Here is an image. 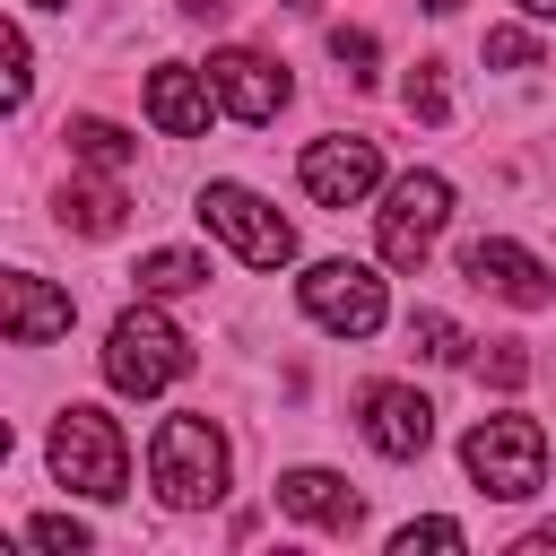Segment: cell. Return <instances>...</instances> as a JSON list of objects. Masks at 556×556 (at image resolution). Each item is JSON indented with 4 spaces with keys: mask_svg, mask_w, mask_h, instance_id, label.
Returning a JSON list of instances; mask_svg holds the SVG:
<instances>
[{
    "mask_svg": "<svg viewBox=\"0 0 556 556\" xmlns=\"http://www.w3.org/2000/svg\"><path fill=\"white\" fill-rule=\"evenodd\" d=\"M226 469H235V452H226V434H217L200 408L156 417V434H148V478H156V495H165L174 513H208V504L226 495Z\"/></svg>",
    "mask_w": 556,
    "mask_h": 556,
    "instance_id": "cell-1",
    "label": "cell"
},
{
    "mask_svg": "<svg viewBox=\"0 0 556 556\" xmlns=\"http://www.w3.org/2000/svg\"><path fill=\"white\" fill-rule=\"evenodd\" d=\"M191 374V339L156 313V295H139L113 330H104V382L122 391V400H156V391H174Z\"/></svg>",
    "mask_w": 556,
    "mask_h": 556,
    "instance_id": "cell-2",
    "label": "cell"
},
{
    "mask_svg": "<svg viewBox=\"0 0 556 556\" xmlns=\"http://www.w3.org/2000/svg\"><path fill=\"white\" fill-rule=\"evenodd\" d=\"M52 478L70 486V495H87V504H113L122 486H130V443H122V426L96 408V400H70L61 417H52Z\"/></svg>",
    "mask_w": 556,
    "mask_h": 556,
    "instance_id": "cell-3",
    "label": "cell"
},
{
    "mask_svg": "<svg viewBox=\"0 0 556 556\" xmlns=\"http://www.w3.org/2000/svg\"><path fill=\"white\" fill-rule=\"evenodd\" d=\"M460 469H469L478 495H495V504L539 495V478H547V434H539V417H521V408L478 417V426L460 434Z\"/></svg>",
    "mask_w": 556,
    "mask_h": 556,
    "instance_id": "cell-4",
    "label": "cell"
},
{
    "mask_svg": "<svg viewBox=\"0 0 556 556\" xmlns=\"http://www.w3.org/2000/svg\"><path fill=\"white\" fill-rule=\"evenodd\" d=\"M443 226H452V182H443L434 165L382 182V217H374L382 269H426V252L443 243Z\"/></svg>",
    "mask_w": 556,
    "mask_h": 556,
    "instance_id": "cell-5",
    "label": "cell"
},
{
    "mask_svg": "<svg viewBox=\"0 0 556 556\" xmlns=\"http://www.w3.org/2000/svg\"><path fill=\"white\" fill-rule=\"evenodd\" d=\"M200 226H208L243 269H287V261H295V226H287L252 182H208V191H200Z\"/></svg>",
    "mask_w": 556,
    "mask_h": 556,
    "instance_id": "cell-6",
    "label": "cell"
},
{
    "mask_svg": "<svg viewBox=\"0 0 556 556\" xmlns=\"http://www.w3.org/2000/svg\"><path fill=\"white\" fill-rule=\"evenodd\" d=\"M295 304H304L313 330H330V339H374L382 313H391L382 269H365V261H313V269L295 278Z\"/></svg>",
    "mask_w": 556,
    "mask_h": 556,
    "instance_id": "cell-7",
    "label": "cell"
},
{
    "mask_svg": "<svg viewBox=\"0 0 556 556\" xmlns=\"http://www.w3.org/2000/svg\"><path fill=\"white\" fill-rule=\"evenodd\" d=\"M208 87H217V104L235 113V122H278L287 113V96H295V78L269 61V52H252V43H226V52H208Z\"/></svg>",
    "mask_w": 556,
    "mask_h": 556,
    "instance_id": "cell-8",
    "label": "cell"
},
{
    "mask_svg": "<svg viewBox=\"0 0 556 556\" xmlns=\"http://www.w3.org/2000/svg\"><path fill=\"white\" fill-rule=\"evenodd\" d=\"M304 191H313L321 208H356V200H374V191H382V148L356 139V130L313 139V148H304Z\"/></svg>",
    "mask_w": 556,
    "mask_h": 556,
    "instance_id": "cell-9",
    "label": "cell"
},
{
    "mask_svg": "<svg viewBox=\"0 0 556 556\" xmlns=\"http://www.w3.org/2000/svg\"><path fill=\"white\" fill-rule=\"evenodd\" d=\"M460 278H469V287H486V295H504V304H521V313L556 304L547 261H539V252H521L513 235H478V243L460 252Z\"/></svg>",
    "mask_w": 556,
    "mask_h": 556,
    "instance_id": "cell-10",
    "label": "cell"
},
{
    "mask_svg": "<svg viewBox=\"0 0 556 556\" xmlns=\"http://www.w3.org/2000/svg\"><path fill=\"white\" fill-rule=\"evenodd\" d=\"M356 417H365V443H374L382 460H417V452L434 443V400L408 391V382H374V391L356 400Z\"/></svg>",
    "mask_w": 556,
    "mask_h": 556,
    "instance_id": "cell-11",
    "label": "cell"
},
{
    "mask_svg": "<svg viewBox=\"0 0 556 556\" xmlns=\"http://www.w3.org/2000/svg\"><path fill=\"white\" fill-rule=\"evenodd\" d=\"M217 113H226V104H217L208 70H191V61H156V70H148V122H156L165 139H200Z\"/></svg>",
    "mask_w": 556,
    "mask_h": 556,
    "instance_id": "cell-12",
    "label": "cell"
},
{
    "mask_svg": "<svg viewBox=\"0 0 556 556\" xmlns=\"http://www.w3.org/2000/svg\"><path fill=\"white\" fill-rule=\"evenodd\" d=\"M70 295L52 287V278H35V269H9L0 278V330L17 339V348H43V339H70Z\"/></svg>",
    "mask_w": 556,
    "mask_h": 556,
    "instance_id": "cell-13",
    "label": "cell"
},
{
    "mask_svg": "<svg viewBox=\"0 0 556 556\" xmlns=\"http://www.w3.org/2000/svg\"><path fill=\"white\" fill-rule=\"evenodd\" d=\"M278 513H295V521H313V530H356V486L339 478V469H287L278 478Z\"/></svg>",
    "mask_w": 556,
    "mask_h": 556,
    "instance_id": "cell-14",
    "label": "cell"
},
{
    "mask_svg": "<svg viewBox=\"0 0 556 556\" xmlns=\"http://www.w3.org/2000/svg\"><path fill=\"white\" fill-rule=\"evenodd\" d=\"M122 208H130V200H122V182H113L104 165H87V182L61 191V217H70L78 235H122Z\"/></svg>",
    "mask_w": 556,
    "mask_h": 556,
    "instance_id": "cell-15",
    "label": "cell"
},
{
    "mask_svg": "<svg viewBox=\"0 0 556 556\" xmlns=\"http://www.w3.org/2000/svg\"><path fill=\"white\" fill-rule=\"evenodd\" d=\"M61 139H70V156H78V165H104V174H122V165H130V130H113V122H96V113H78Z\"/></svg>",
    "mask_w": 556,
    "mask_h": 556,
    "instance_id": "cell-16",
    "label": "cell"
},
{
    "mask_svg": "<svg viewBox=\"0 0 556 556\" xmlns=\"http://www.w3.org/2000/svg\"><path fill=\"white\" fill-rule=\"evenodd\" d=\"M191 287H208V261L200 252H174L165 243V252L139 261V295H191Z\"/></svg>",
    "mask_w": 556,
    "mask_h": 556,
    "instance_id": "cell-17",
    "label": "cell"
},
{
    "mask_svg": "<svg viewBox=\"0 0 556 556\" xmlns=\"http://www.w3.org/2000/svg\"><path fill=\"white\" fill-rule=\"evenodd\" d=\"M408 339H417V356H426V365H460V356H469L460 321H452V313H426V304L408 313Z\"/></svg>",
    "mask_w": 556,
    "mask_h": 556,
    "instance_id": "cell-18",
    "label": "cell"
},
{
    "mask_svg": "<svg viewBox=\"0 0 556 556\" xmlns=\"http://www.w3.org/2000/svg\"><path fill=\"white\" fill-rule=\"evenodd\" d=\"M26 547H43V556H87L96 530H87L78 513H35V521H26Z\"/></svg>",
    "mask_w": 556,
    "mask_h": 556,
    "instance_id": "cell-19",
    "label": "cell"
},
{
    "mask_svg": "<svg viewBox=\"0 0 556 556\" xmlns=\"http://www.w3.org/2000/svg\"><path fill=\"white\" fill-rule=\"evenodd\" d=\"M400 104H408L417 122H452V87H443V61H417V70H408V87H400Z\"/></svg>",
    "mask_w": 556,
    "mask_h": 556,
    "instance_id": "cell-20",
    "label": "cell"
},
{
    "mask_svg": "<svg viewBox=\"0 0 556 556\" xmlns=\"http://www.w3.org/2000/svg\"><path fill=\"white\" fill-rule=\"evenodd\" d=\"M0 70H9V78H0V104L17 113V104L35 96V52H26V35H17V26H0Z\"/></svg>",
    "mask_w": 556,
    "mask_h": 556,
    "instance_id": "cell-21",
    "label": "cell"
},
{
    "mask_svg": "<svg viewBox=\"0 0 556 556\" xmlns=\"http://www.w3.org/2000/svg\"><path fill=\"white\" fill-rule=\"evenodd\" d=\"M417 547H469V530H460V521H443V513L400 521V530H391V556H417Z\"/></svg>",
    "mask_w": 556,
    "mask_h": 556,
    "instance_id": "cell-22",
    "label": "cell"
},
{
    "mask_svg": "<svg viewBox=\"0 0 556 556\" xmlns=\"http://www.w3.org/2000/svg\"><path fill=\"white\" fill-rule=\"evenodd\" d=\"M486 70H539V35L530 26H486Z\"/></svg>",
    "mask_w": 556,
    "mask_h": 556,
    "instance_id": "cell-23",
    "label": "cell"
},
{
    "mask_svg": "<svg viewBox=\"0 0 556 556\" xmlns=\"http://www.w3.org/2000/svg\"><path fill=\"white\" fill-rule=\"evenodd\" d=\"M478 374H486L495 391H521V382H530V348H513V339H486V348H478Z\"/></svg>",
    "mask_w": 556,
    "mask_h": 556,
    "instance_id": "cell-24",
    "label": "cell"
},
{
    "mask_svg": "<svg viewBox=\"0 0 556 556\" xmlns=\"http://www.w3.org/2000/svg\"><path fill=\"white\" fill-rule=\"evenodd\" d=\"M330 61H339L348 78H374V35H365V26H339V35H330Z\"/></svg>",
    "mask_w": 556,
    "mask_h": 556,
    "instance_id": "cell-25",
    "label": "cell"
},
{
    "mask_svg": "<svg viewBox=\"0 0 556 556\" xmlns=\"http://www.w3.org/2000/svg\"><path fill=\"white\" fill-rule=\"evenodd\" d=\"M174 9H182V17H208V26H217V17L235 9V0H174Z\"/></svg>",
    "mask_w": 556,
    "mask_h": 556,
    "instance_id": "cell-26",
    "label": "cell"
},
{
    "mask_svg": "<svg viewBox=\"0 0 556 556\" xmlns=\"http://www.w3.org/2000/svg\"><path fill=\"white\" fill-rule=\"evenodd\" d=\"M521 17H539V26H556V0H513Z\"/></svg>",
    "mask_w": 556,
    "mask_h": 556,
    "instance_id": "cell-27",
    "label": "cell"
},
{
    "mask_svg": "<svg viewBox=\"0 0 556 556\" xmlns=\"http://www.w3.org/2000/svg\"><path fill=\"white\" fill-rule=\"evenodd\" d=\"M426 9H434V17H452V9H460V0H426Z\"/></svg>",
    "mask_w": 556,
    "mask_h": 556,
    "instance_id": "cell-28",
    "label": "cell"
},
{
    "mask_svg": "<svg viewBox=\"0 0 556 556\" xmlns=\"http://www.w3.org/2000/svg\"><path fill=\"white\" fill-rule=\"evenodd\" d=\"M26 9H70V0H26Z\"/></svg>",
    "mask_w": 556,
    "mask_h": 556,
    "instance_id": "cell-29",
    "label": "cell"
},
{
    "mask_svg": "<svg viewBox=\"0 0 556 556\" xmlns=\"http://www.w3.org/2000/svg\"><path fill=\"white\" fill-rule=\"evenodd\" d=\"M287 9H295V0H287Z\"/></svg>",
    "mask_w": 556,
    "mask_h": 556,
    "instance_id": "cell-30",
    "label": "cell"
}]
</instances>
